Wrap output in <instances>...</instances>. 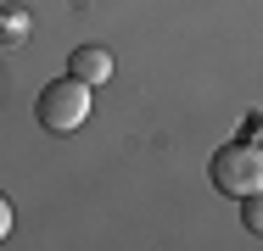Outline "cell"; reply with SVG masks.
Masks as SVG:
<instances>
[{
  "instance_id": "1",
  "label": "cell",
  "mask_w": 263,
  "mask_h": 251,
  "mask_svg": "<svg viewBox=\"0 0 263 251\" xmlns=\"http://www.w3.org/2000/svg\"><path fill=\"white\" fill-rule=\"evenodd\" d=\"M213 190L218 196H252V190H263V151L258 145H247V140H235V145H224V151H213Z\"/></svg>"
},
{
  "instance_id": "2",
  "label": "cell",
  "mask_w": 263,
  "mask_h": 251,
  "mask_svg": "<svg viewBox=\"0 0 263 251\" xmlns=\"http://www.w3.org/2000/svg\"><path fill=\"white\" fill-rule=\"evenodd\" d=\"M40 123L51 129V134H73L84 117H90V84L79 78V73H67V78H56L40 90Z\"/></svg>"
},
{
  "instance_id": "3",
  "label": "cell",
  "mask_w": 263,
  "mask_h": 251,
  "mask_svg": "<svg viewBox=\"0 0 263 251\" xmlns=\"http://www.w3.org/2000/svg\"><path fill=\"white\" fill-rule=\"evenodd\" d=\"M67 73H79L84 84H106V78H112V50H101V45H79L73 56H67Z\"/></svg>"
},
{
  "instance_id": "4",
  "label": "cell",
  "mask_w": 263,
  "mask_h": 251,
  "mask_svg": "<svg viewBox=\"0 0 263 251\" xmlns=\"http://www.w3.org/2000/svg\"><path fill=\"white\" fill-rule=\"evenodd\" d=\"M241 223H247L252 235H263V190H252V196H241Z\"/></svg>"
},
{
  "instance_id": "5",
  "label": "cell",
  "mask_w": 263,
  "mask_h": 251,
  "mask_svg": "<svg viewBox=\"0 0 263 251\" xmlns=\"http://www.w3.org/2000/svg\"><path fill=\"white\" fill-rule=\"evenodd\" d=\"M0 28H6V39H23V34H28V11H23V6H6V11H0Z\"/></svg>"
}]
</instances>
